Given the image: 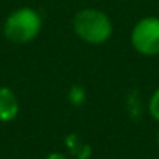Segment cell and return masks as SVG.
Instances as JSON below:
<instances>
[{
  "label": "cell",
  "mask_w": 159,
  "mask_h": 159,
  "mask_svg": "<svg viewBox=\"0 0 159 159\" xmlns=\"http://www.w3.org/2000/svg\"><path fill=\"white\" fill-rule=\"evenodd\" d=\"M72 30L80 41L89 45H102L111 39L114 24L103 10L88 7L78 10L73 14Z\"/></svg>",
  "instance_id": "6da1fadb"
},
{
  "label": "cell",
  "mask_w": 159,
  "mask_h": 159,
  "mask_svg": "<svg viewBox=\"0 0 159 159\" xmlns=\"http://www.w3.org/2000/svg\"><path fill=\"white\" fill-rule=\"evenodd\" d=\"M3 36L13 44L33 42L42 31V16L33 7L13 10L3 22Z\"/></svg>",
  "instance_id": "7a4b0ae2"
},
{
  "label": "cell",
  "mask_w": 159,
  "mask_h": 159,
  "mask_svg": "<svg viewBox=\"0 0 159 159\" xmlns=\"http://www.w3.org/2000/svg\"><path fill=\"white\" fill-rule=\"evenodd\" d=\"M129 42L136 53L153 58L159 55V16H145L139 19L131 31Z\"/></svg>",
  "instance_id": "3957f363"
},
{
  "label": "cell",
  "mask_w": 159,
  "mask_h": 159,
  "mask_svg": "<svg viewBox=\"0 0 159 159\" xmlns=\"http://www.w3.org/2000/svg\"><path fill=\"white\" fill-rule=\"evenodd\" d=\"M20 111V103L16 92L8 86H0V122H13Z\"/></svg>",
  "instance_id": "277c9868"
},
{
  "label": "cell",
  "mask_w": 159,
  "mask_h": 159,
  "mask_svg": "<svg viewBox=\"0 0 159 159\" xmlns=\"http://www.w3.org/2000/svg\"><path fill=\"white\" fill-rule=\"evenodd\" d=\"M66 147L69 150V153L75 157V159H89L92 156V147L81 140V137H80L78 134L72 133V134H67L66 137Z\"/></svg>",
  "instance_id": "5b68a950"
},
{
  "label": "cell",
  "mask_w": 159,
  "mask_h": 159,
  "mask_svg": "<svg viewBox=\"0 0 159 159\" xmlns=\"http://www.w3.org/2000/svg\"><path fill=\"white\" fill-rule=\"evenodd\" d=\"M86 97H88L86 89H84L81 84H73V86L69 89V92H67V100H69V103L73 105V106H81V105L86 102Z\"/></svg>",
  "instance_id": "8992f818"
},
{
  "label": "cell",
  "mask_w": 159,
  "mask_h": 159,
  "mask_svg": "<svg viewBox=\"0 0 159 159\" xmlns=\"http://www.w3.org/2000/svg\"><path fill=\"white\" fill-rule=\"evenodd\" d=\"M148 114L154 122L159 123V86L153 91V94L148 98Z\"/></svg>",
  "instance_id": "52a82bcc"
},
{
  "label": "cell",
  "mask_w": 159,
  "mask_h": 159,
  "mask_svg": "<svg viewBox=\"0 0 159 159\" xmlns=\"http://www.w3.org/2000/svg\"><path fill=\"white\" fill-rule=\"evenodd\" d=\"M45 159H69V157H67V154H64L61 151H52V153L47 154Z\"/></svg>",
  "instance_id": "ba28073f"
},
{
  "label": "cell",
  "mask_w": 159,
  "mask_h": 159,
  "mask_svg": "<svg viewBox=\"0 0 159 159\" xmlns=\"http://www.w3.org/2000/svg\"><path fill=\"white\" fill-rule=\"evenodd\" d=\"M156 143H157V147H159V129L156 131Z\"/></svg>",
  "instance_id": "9c48e42d"
},
{
  "label": "cell",
  "mask_w": 159,
  "mask_h": 159,
  "mask_svg": "<svg viewBox=\"0 0 159 159\" xmlns=\"http://www.w3.org/2000/svg\"><path fill=\"white\" fill-rule=\"evenodd\" d=\"M157 16H159V14H157Z\"/></svg>",
  "instance_id": "30bf717a"
}]
</instances>
